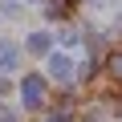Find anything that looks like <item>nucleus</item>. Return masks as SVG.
Masks as SVG:
<instances>
[{
    "mask_svg": "<svg viewBox=\"0 0 122 122\" xmlns=\"http://www.w3.org/2000/svg\"><path fill=\"white\" fill-rule=\"evenodd\" d=\"M16 61H20V49L16 45H4V41H0V69H16Z\"/></svg>",
    "mask_w": 122,
    "mask_h": 122,
    "instance_id": "obj_4",
    "label": "nucleus"
},
{
    "mask_svg": "<svg viewBox=\"0 0 122 122\" xmlns=\"http://www.w3.org/2000/svg\"><path fill=\"white\" fill-rule=\"evenodd\" d=\"M45 77L49 81H61V86H73V77H77V61H73V53H49L45 57Z\"/></svg>",
    "mask_w": 122,
    "mask_h": 122,
    "instance_id": "obj_1",
    "label": "nucleus"
},
{
    "mask_svg": "<svg viewBox=\"0 0 122 122\" xmlns=\"http://www.w3.org/2000/svg\"><path fill=\"white\" fill-rule=\"evenodd\" d=\"M25 45H29V53H37V57H49V53H57V49H53V33H49V29H37V33H29V41H25Z\"/></svg>",
    "mask_w": 122,
    "mask_h": 122,
    "instance_id": "obj_3",
    "label": "nucleus"
},
{
    "mask_svg": "<svg viewBox=\"0 0 122 122\" xmlns=\"http://www.w3.org/2000/svg\"><path fill=\"white\" fill-rule=\"evenodd\" d=\"M20 98H25L29 110H37V106L45 102V81H41V73H29V77L20 81Z\"/></svg>",
    "mask_w": 122,
    "mask_h": 122,
    "instance_id": "obj_2",
    "label": "nucleus"
},
{
    "mask_svg": "<svg viewBox=\"0 0 122 122\" xmlns=\"http://www.w3.org/2000/svg\"><path fill=\"white\" fill-rule=\"evenodd\" d=\"M4 90H8V81H4V77H0V94H4Z\"/></svg>",
    "mask_w": 122,
    "mask_h": 122,
    "instance_id": "obj_6",
    "label": "nucleus"
},
{
    "mask_svg": "<svg viewBox=\"0 0 122 122\" xmlns=\"http://www.w3.org/2000/svg\"><path fill=\"white\" fill-rule=\"evenodd\" d=\"M0 4H4V12H16V8H20V0H0Z\"/></svg>",
    "mask_w": 122,
    "mask_h": 122,
    "instance_id": "obj_5",
    "label": "nucleus"
}]
</instances>
